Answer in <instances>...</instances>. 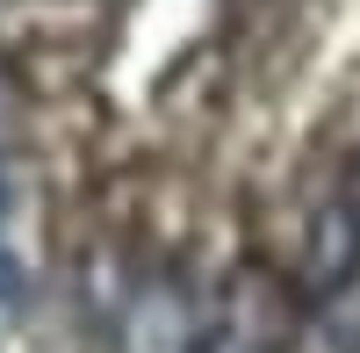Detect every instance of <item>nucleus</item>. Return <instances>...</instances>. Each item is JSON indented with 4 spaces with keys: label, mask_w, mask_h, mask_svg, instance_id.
Segmentation results:
<instances>
[{
    "label": "nucleus",
    "mask_w": 360,
    "mask_h": 353,
    "mask_svg": "<svg viewBox=\"0 0 360 353\" xmlns=\"http://www.w3.org/2000/svg\"><path fill=\"white\" fill-rule=\"evenodd\" d=\"M353 274H360V202H353V188H339L303 224V288L310 296H339Z\"/></svg>",
    "instance_id": "1"
},
{
    "label": "nucleus",
    "mask_w": 360,
    "mask_h": 353,
    "mask_svg": "<svg viewBox=\"0 0 360 353\" xmlns=\"http://www.w3.org/2000/svg\"><path fill=\"white\" fill-rule=\"evenodd\" d=\"M202 353H274V310H266V296H252V281L209 317Z\"/></svg>",
    "instance_id": "2"
},
{
    "label": "nucleus",
    "mask_w": 360,
    "mask_h": 353,
    "mask_svg": "<svg viewBox=\"0 0 360 353\" xmlns=\"http://www.w3.org/2000/svg\"><path fill=\"white\" fill-rule=\"evenodd\" d=\"M0 296H15V252H8V173H0Z\"/></svg>",
    "instance_id": "3"
}]
</instances>
